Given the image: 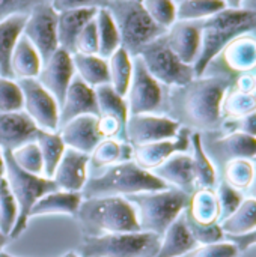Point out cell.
Returning a JSON list of instances; mask_svg holds the SVG:
<instances>
[{
	"instance_id": "obj_1",
	"label": "cell",
	"mask_w": 256,
	"mask_h": 257,
	"mask_svg": "<svg viewBox=\"0 0 256 257\" xmlns=\"http://www.w3.org/2000/svg\"><path fill=\"white\" fill-rule=\"evenodd\" d=\"M231 86L225 77H198L187 86L174 87L172 105L189 125L211 131L222 123V102Z\"/></svg>"
},
{
	"instance_id": "obj_2",
	"label": "cell",
	"mask_w": 256,
	"mask_h": 257,
	"mask_svg": "<svg viewBox=\"0 0 256 257\" xmlns=\"http://www.w3.org/2000/svg\"><path fill=\"white\" fill-rule=\"evenodd\" d=\"M256 29V14L247 9H223L201 21V50L193 65L195 75L202 77L210 63L235 38Z\"/></svg>"
},
{
	"instance_id": "obj_3",
	"label": "cell",
	"mask_w": 256,
	"mask_h": 257,
	"mask_svg": "<svg viewBox=\"0 0 256 257\" xmlns=\"http://www.w3.org/2000/svg\"><path fill=\"white\" fill-rule=\"evenodd\" d=\"M75 220L83 236L140 232L134 206L121 196L83 199Z\"/></svg>"
},
{
	"instance_id": "obj_4",
	"label": "cell",
	"mask_w": 256,
	"mask_h": 257,
	"mask_svg": "<svg viewBox=\"0 0 256 257\" xmlns=\"http://www.w3.org/2000/svg\"><path fill=\"white\" fill-rule=\"evenodd\" d=\"M170 188L166 182L157 178L152 172L140 169L134 161L119 163L107 167L103 175L86 181L81 196L83 199L94 197H128L140 193L163 191Z\"/></svg>"
},
{
	"instance_id": "obj_5",
	"label": "cell",
	"mask_w": 256,
	"mask_h": 257,
	"mask_svg": "<svg viewBox=\"0 0 256 257\" xmlns=\"http://www.w3.org/2000/svg\"><path fill=\"white\" fill-rule=\"evenodd\" d=\"M125 199L136 209L140 230L163 236L166 229L187 209L190 194L170 187L163 191L140 193Z\"/></svg>"
},
{
	"instance_id": "obj_6",
	"label": "cell",
	"mask_w": 256,
	"mask_h": 257,
	"mask_svg": "<svg viewBox=\"0 0 256 257\" xmlns=\"http://www.w3.org/2000/svg\"><path fill=\"white\" fill-rule=\"evenodd\" d=\"M106 9L110 12L121 38V47L137 56L149 42L167 33L146 14L142 3L137 0H109Z\"/></svg>"
},
{
	"instance_id": "obj_7",
	"label": "cell",
	"mask_w": 256,
	"mask_h": 257,
	"mask_svg": "<svg viewBox=\"0 0 256 257\" xmlns=\"http://www.w3.org/2000/svg\"><path fill=\"white\" fill-rule=\"evenodd\" d=\"M3 157H5V178L8 181L11 193L18 206V218L9 238L17 239L27 229V224L30 220L29 215H30V209L33 208V205L42 196L57 191L59 188L53 179L44 178L39 175H32L20 169L17 163L14 161L11 151L3 149Z\"/></svg>"
},
{
	"instance_id": "obj_8",
	"label": "cell",
	"mask_w": 256,
	"mask_h": 257,
	"mask_svg": "<svg viewBox=\"0 0 256 257\" xmlns=\"http://www.w3.org/2000/svg\"><path fill=\"white\" fill-rule=\"evenodd\" d=\"M161 236L149 232L83 236L77 248L80 257H157Z\"/></svg>"
},
{
	"instance_id": "obj_9",
	"label": "cell",
	"mask_w": 256,
	"mask_h": 257,
	"mask_svg": "<svg viewBox=\"0 0 256 257\" xmlns=\"http://www.w3.org/2000/svg\"><path fill=\"white\" fill-rule=\"evenodd\" d=\"M145 63L148 72L167 87H183L196 78L192 65L181 62L169 48L164 35L145 45L137 54Z\"/></svg>"
},
{
	"instance_id": "obj_10",
	"label": "cell",
	"mask_w": 256,
	"mask_h": 257,
	"mask_svg": "<svg viewBox=\"0 0 256 257\" xmlns=\"http://www.w3.org/2000/svg\"><path fill=\"white\" fill-rule=\"evenodd\" d=\"M125 99L130 116L157 114L164 104L163 86L148 72L139 56L133 57V74Z\"/></svg>"
},
{
	"instance_id": "obj_11",
	"label": "cell",
	"mask_w": 256,
	"mask_h": 257,
	"mask_svg": "<svg viewBox=\"0 0 256 257\" xmlns=\"http://www.w3.org/2000/svg\"><path fill=\"white\" fill-rule=\"evenodd\" d=\"M57 14L50 2L36 5L29 14L23 29V36L36 48L42 63L59 48Z\"/></svg>"
},
{
	"instance_id": "obj_12",
	"label": "cell",
	"mask_w": 256,
	"mask_h": 257,
	"mask_svg": "<svg viewBox=\"0 0 256 257\" xmlns=\"http://www.w3.org/2000/svg\"><path fill=\"white\" fill-rule=\"evenodd\" d=\"M23 92V110L39 130L59 131V104L36 78L17 80Z\"/></svg>"
},
{
	"instance_id": "obj_13",
	"label": "cell",
	"mask_w": 256,
	"mask_h": 257,
	"mask_svg": "<svg viewBox=\"0 0 256 257\" xmlns=\"http://www.w3.org/2000/svg\"><path fill=\"white\" fill-rule=\"evenodd\" d=\"M181 126L177 119L169 116L131 114L127 120L125 136L131 146H140L175 139Z\"/></svg>"
},
{
	"instance_id": "obj_14",
	"label": "cell",
	"mask_w": 256,
	"mask_h": 257,
	"mask_svg": "<svg viewBox=\"0 0 256 257\" xmlns=\"http://www.w3.org/2000/svg\"><path fill=\"white\" fill-rule=\"evenodd\" d=\"M74 75L75 71L72 65V54L62 48H57L53 56L42 63L36 80L45 90L53 95L60 107Z\"/></svg>"
},
{
	"instance_id": "obj_15",
	"label": "cell",
	"mask_w": 256,
	"mask_h": 257,
	"mask_svg": "<svg viewBox=\"0 0 256 257\" xmlns=\"http://www.w3.org/2000/svg\"><path fill=\"white\" fill-rule=\"evenodd\" d=\"M190 139H192V131L187 126H181L175 139L133 146V161L140 169L152 172L172 155L189 152Z\"/></svg>"
},
{
	"instance_id": "obj_16",
	"label": "cell",
	"mask_w": 256,
	"mask_h": 257,
	"mask_svg": "<svg viewBox=\"0 0 256 257\" xmlns=\"http://www.w3.org/2000/svg\"><path fill=\"white\" fill-rule=\"evenodd\" d=\"M84 114L100 116L95 89L88 86L78 75H74L59 110V128L66 122Z\"/></svg>"
},
{
	"instance_id": "obj_17",
	"label": "cell",
	"mask_w": 256,
	"mask_h": 257,
	"mask_svg": "<svg viewBox=\"0 0 256 257\" xmlns=\"http://www.w3.org/2000/svg\"><path fill=\"white\" fill-rule=\"evenodd\" d=\"M88 167H89L88 154L66 148L51 179L62 191L81 193L88 181Z\"/></svg>"
},
{
	"instance_id": "obj_18",
	"label": "cell",
	"mask_w": 256,
	"mask_h": 257,
	"mask_svg": "<svg viewBox=\"0 0 256 257\" xmlns=\"http://www.w3.org/2000/svg\"><path fill=\"white\" fill-rule=\"evenodd\" d=\"M164 38L181 62L195 65L201 50V21H175Z\"/></svg>"
},
{
	"instance_id": "obj_19",
	"label": "cell",
	"mask_w": 256,
	"mask_h": 257,
	"mask_svg": "<svg viewBox=\"0 0 256 257\" xmlns=\"http://www.w3.org/2000/svg\"><path fill=\"white\" fill-rule=\"evenodd\" d=\"M59 134L66 148L91 154L103 140L98 133V116H78L59 128Z\"/></svg>"
},
{
	"instance_id": "obj_20",
	"label": "cell",
	"mask_w": 256,
	"mask_h": 257,
	"mask_svg": "<svg viewBox=\"0 0 256 257\" xmlns=\"http://www.w3.org/2000/svg\"><path fill=\"white\" fill-rule=\"evenodd\" d=\"M38 130L24 110L0 114V148L14 151L26 143L35 142Z\"/></svg>"
},
{
	"instance_id": "obj_21",
	"label": "cell",
	"mask_w": 256,
	"mask_h": 257,
	"mask_svg": "<svg viewBox=\"0 0 256 257\" xmlns=\"http://www.w3.org/2000/svg\"><path fill=\"white\" fill-rule=\"evenodd\" d=\"M152 173L172 188H178L187 194L195 190V169L192 155L187 152L175 154L163 164L152 170Z\"/></svg>"
},
{
	"instance_id": "obj_22",
	"label": "cell",
	"mask_w": 256,
	"mask_h": 257,
	"mask_svg": "<svg viewBox=\"0 0 256 257\" xmlns=\"http://www.w3.org/2000/svg\"><path fill=\"white\" fill-rule=\"evenodd\" d=\"M98 9L97 8H84V9H71L57 14V39L59 48L74 54L75 41L83 27L95 18Z\"/></svg>"
},
{
	"instance_id": "obj_23",
	"label": "cell",
	"mask_w": 256,
	"mask_h": 257,
	"mask_svg": "<svg viewBox=\"0 0 256 257\" xmlns=\"http://www.w3.org/2000/svg\"><path fill=\"white\" fill-rule=\"evenodd\" d=\"M81 202H83L81 193H69V191L57 190L42 196L30 209L29 218L45 217V215H68L75 218Z\"/></svg>"
},
{
	"instance_id": "obj_24",
	"label": "cell",
	"mask_w": 256,
	"mask_h": 257,
	"mask_svg": "<svg viewBox=\"0 0 256 257\" xmlns=\"http://www.w3.org/2000/svg\"><path fill=\"white\" fill-rule=\"evenodd\" d=\"M196 247L198 242L193 238L183 212L163 233L157 257H183Z\"/></svg>"
},
{
	"instance_id": "obj_25",
	"label": "cell",
	"mask_w": 256,
	"mask_h": 257,
	"mask_svg": "<svg viewBox=\"0 0 256 257\" xmlns=\"http://www.w3.org/2000/svg\"><path fill=\"white\" fill-rule=\"evenodd\" d=\"M9 68L14 80L36 78L42 68V60L39 53L23 35L20 36V39L14 47Z\"/></svg>"
},
{
	"instance_id": "obj_26",
	"label": "cell",
	"mask_w": 256,
	"mask_h": 257,
	"mask_svg": "<svg viewBox=\"0 0 256 257\" xmlns=\"http://www.w3.org/2000/svg\"><path fill=\"white\" fill-rule=\"evenodd\" d=\"M26 20L27 14H17L0 21V77L12 78L9 62L14 47L23 35Z\"/></svg>"
},
{
	"instance_id": "obj_27",
	"label": "cell",
	"mask_w": 256,
	"mask_h": 257,
	"mask_svg": "<svg viewBox=\"0 0 256 257\" xmlns=\"http://www.w3.org/2000/svg\"><path fill=\"white\" fill-rule=\"evenodd\" d=\"M225 63L237 72H249L256 68V39L241 35L232 39L222 51Z\"/></svg>"
},
{
	"instance_id": "obj_28",
	"label": "cell",
	"mask_w": 256,
	"mask_h": 257,
	"mask_svg": "<svg viewBox=\"0 0 256 257\" xmlns=\"http://www.w3.org/2000/svg\"><path fill=\"white\" fill-rule=\"evenodd\" d=\"M190 149H192V160L195 169V188L214 190L217 184V173L214 164L211 163L208 154L204 149L201 133H192Z\"/></svg>"
},
{
	"instance_id": "obj_29",
	"label": "cell",
	"mask_w": 256,
	"mask_h": 257,
	"mask_svg": "<svg viewBox=\"0 0 256 257\" xmlns=\"http://www.w3.org/2000/svg\"><path fill=\"white\" fill-rule=\"evenodd\" d=\"M186 214L199 224H216L220 221V206L214 190L199 188L190 194Z\"/></svg>"
},
{
	"instance_id": "obj_30",
	"label": "cell",
	"mask_w": 256,
	"mask_h": 257,
	"mask_svg": "<svg viewBox=\"0 0 256 257\" xmlns=\"http://www.w3.org/2000/svg\"><path fill=\"white\" fill-rule=\"evenodd\" d=\"M72 65L75 75H78L88 86L98 87L109 84V63L98 54H72Z\"/></svg>"
},
{
	"instance_id": "obj_31",
	"label": "cell",
	"mask_w": 256,
	"mask_h": 257,
	"mask_svg": "<svg viewBox=\"0 0 256 257\" xmlns=\"http://www.w3.org/2000/svg\"><path fill=\"white\" fill-rule=\"evenodd\" d=\"M41 155H42V161H44V178H53V173L59 164V161L63 157V152L66 149L59 131L57 133H50V131H44V130H38L36 139H35Z\"/></svg>"
},
{
	"instance_id": "obj_32",
	"label": "cell",
	"mask_w": 256,
	"mask_h": 257,
	"mask_svg": "<svg viewBox=\"0 0 256 257\" xmlns=\"http://www.w3.org/2000/svg\"><path fill=\"white\" fill-rule=\"evenodd\" d=\"M220 227L226 236H241L250 233L256 229V200L255 199H244L237 211L228 217L226 220L220 221Z\"/></svg>"
},
{
	"instance_id": "obj_33",
	"label": "cell",
	"mask_w": 256,
	"mask_h": 257,
	"mask_svg": "<svg viewBox=\"0 0 256 257\" xmlns=\"http://www.w3.org/2000/svg\"><path fill=\"white\" fill-rule=\"evenodd\" d=\"M109 84L121 96L127 95L131 74H133V57L122 47L118 48L109 59Z\"/></svg>"
},
{
	"instance_id": "obj_34",
	"label": "cell",
	"mask_w": 256,
	"mask_h": 257,
	"mask_svg": "<svg viewBox=\"0 0 256 257\" xmlns=\"http://www.w3.org/2000/svg\"><path fill=\"white\" fill-rule=\"evenodd\" d=\"M97 35H98V56L109 59L118 48H121V38L118 27L106 8H100L95 15Z\"/></svg>"
},
{
	"instance_id": "obj_35",
	"label": "cell",
	"mask_w": 256,
	"mask_h": 257,
	"mask_svg": "<svg viewBox=\"0 0 256 257\" xmlns=\"http://www.w3.org/2000/svg\"><path fill=\"white\" fill-rule=\"evenodd\" d=\"M95 96H97L100 116L115 117L116 120L122 123V126H127L130 113H128L125 96H121L119 93H116L110 84H103V86L95 87Z\"/></svg>"
},
{
	"instance_id": "obj_36",
	"label": "cell",
	"mask_w": 256,
	"mask_h": 257,
	"mask_svg": "<svg viewBox=\"0 0 256 257\" xmlns=\"http://www.w3.org/2000/svg\"><path fill=\"white\" fill-rule=\"evenodd\" d=\"M223 9V0H184L177 5V21H204Z\"/></svg>"
},
{
	"instance_id": "obj_37",
	"label": "cell",
	"mask_w": 256,
	"mask_h": 257,
	"mask_svg": "<svg viewBox=\"0 0 256 257\" xmlns=\"http://www.w3.org/2000/svg\"><path fill=\"white\" fill-rule=\"evenodd\" d=\"M225 154L234 158L250 160L256 158V137L243 134V133H228L223 139L217 142Z\"/></svg>"
},
{
	"instance_id": "obj_38",
	"label": "cell",
	"mask_w": 256,
	"mask_h": 257,
	"mask_svg": "<svg viewBox=\"0 0 256 257\" xmlns=\"http://www.w3.org/2000/svg\"><path fill=\"white\" fill-rule=\"evenodd\" d=\"M256 111V95L244 92H231L226 93L222 102V116H228L232 119L243 117L249 113Z\"/></svg>"
},
{
	"instance_id": "obj_39",
	"label": "cell",
	"mask_w": 256,
	"mask_h": 257,
	"mask_svg": "<svg viewBox=\"0 0 256 257\" xmlns=\"http://www.w3.org/2000/svg\"><path fill=\"white\" fill-rule=\"evenodd\" d=\"M255 176V166L249 160H229L225 169V181L235 190H246Z\"/></svg>"
},
{
	"instance_id": "obj_40",
	"label": "cell",
	"mask_w": 256,
	"mask_h": 257,
	"mask_svg": "<svg viewBox=\"0 0 256 257\" xmlns=\"http://www.w3.org/2000/svg\"><path fill=\"white\" fill-rule=\"evenodd\" d=\"M18 218V206L11 193L6 178L0 179V230L6 236L11 235Z\"/></svg>"
},
{
	"instance_id": "obj_41",
	"label": "cell",
	"mask_w": 256,
	"mask_h": 257,
	"mask_svg": "<svg viewBox=\"0 0 256 257\" xmlns=\"http://www.w3.org/2000/svg\"><path fill=\"white\" fill-rule=\"evenodd\" d=\"M121 140L103 139L97 148L89 154V164L94 169H107L113 164H119Z\"/></svg>"
},
{
	"instance_id": "obj_42",
	"label": "cell",
	"mask_w": 256,
	"mask_h": 257,
	"mask_svg": "<svg viewBox=\"0 0 256 257\" xmlns=\"http://www.w3.org/2000/svg\"><path fill=\"white\" fill-rule=\"evenodd\" d=\"M12 152V158L17 163V166L32 175H39L42 176L44 173V161H42V155L41 151L36 145V142H30L26 143Z\"/></svg>"
},
{
	"instance_id": "obj_43",
	"label": "cell",
	"mask_w": 256,
	"mask_h": 257,
	"mask_svg": "<svg viewBox=\"0 0 256 257\" xmlns=\"http://www.w3.org/2000/svg\"><path fill=\"white\" fill-rule=\"evenodd\" d=\"M146 14L155 24L169 30L177 21V3L174 0H140Z\"/></svg>"
},
{
	"instance_id": "obj_44",
	"label": "cell",
	"mask_w": 256,
	"mask_h": 257,
	"mask_svg": "<svg viewBox=\"0 0 256 257\" xmlns=\"http://www.w3.org/2000/svg\"><path fill=\"white\" fill-rule=\"evenodd\" d=\"M23 110V92L14 78L0 77V114Z\"/></svg>"
},
{
	"instance_id": "obj_45",
	"label": "cell",
	"mask_w": 256,
	"mask_h": 257,
	"mask_svg": "<svg viewBox=\"0 0 256 257\" xmlns=\"http://www.w3.org/2000/svg\"><path fill=\"white\" fill-rule=\"evenodd\" d=\"M216 196H217L219 206H220V221L231 217L237 211V208L241 205V202L244 200L240 190H235L226 181L219 184V187L216 190Z\"/></svg>"
},
{
	"instance_id": "obj_46",
	"label": "cell",
	"mask_w": 256,
	"mask_h": 257,
	"mask_svg": "<svg viewBox=\"0 0 256 257\" xmlns=\"http://www.w3.org/2000/svg\"><path fill=\"white\" fill-rule=\"evenodd\" d=\"M184 217H186V223L193 235V238L196 239L198 245H207V244H216L220 241H225V233L220 227V223L216 224H199L196 221H193L184 211Z\"/></svg>"
},
{
	"instance_id": "obj_47",
	"label": "cell",
	"mask_w": 256,
	"mask_h": 257,
	"mask_svg": "<svg viewBox=\"0 0 256 257\" xmlns=\"http://www.w3.org/2000/svg\"><path fill=\"white\" fill-rule=\"evenodd\" d=\"M241 251L238 247L225 239L216 244H207V245H198L195 250L187 253L183 257H240Z\"/></svg>"
},
{
	"instance_id": "obj_48",
	"label": "cell",
	"mask_w": 256,
	"mask_h": 257,
	"mask_svg": "<svg viewBox=\"0 0 256 257\" xmlns=\"http://www.w3.org/2000/svg\"><path fill=\"white\" fill-rule=\"evenodd\" d=\"M80 54H98V35H97V23L95 18L91 20L75 41V51Z\"/></svg>"
},
{
	"instance_id": "obj_49",
	"label": "cell",
	"mask_w": 256,
	"mask_h": 257,
	"mask_svg": "<svg viewBox=\"0 0 256 257\" xmlns=\"http://www.w3.org/2000/svg\"><path fill=\"white\" fill-rule=\"evenodd\" d=\"M50 0H0V21L17 14H29L36 5Z\"/></svg>"
},
{
	"instance_id": "obj_50",
	"label": "cell",
	"mask_w": 256,
	"mask_h": 257,
	"mask_svg": "<svg viewBox=\"0 0 256 257\" xmlns=\"http://www.w3.org/2000/svg\"><path fill=\"white\" fill-rule=\"evenodd\" d=\"M223 128L228 133H243L256 137V111L238 119H229L226 123H223Z\"/></svg>"
},
{
	"instance_id": "obj_51",
	"label": "cell",
	"mask_w": 256,
	"mask_h": 257,
	"mask_svg": "<svg viewBox=\"0 0 256 257\" xmlns=\"http://www.w3.org/2000/svg\"><path fill=\"white\" fill-rule=\"evenodd\" d=\"M109 0H50L56 12L71 11V9H84V8H106Z\"/></svg>"
},
{
	"instance_id": "obj_52",
	"label": "cell",
	"mask_w": 256,
	"mask_h": 257,
	"mask_svg": "<svg viewBox=\"0 0 256 257\" xmlns=\"http://www.w3.org/2000/svg\"><path fill=\"white\" fill-rule=\"evenodd\" d=\"M225 239L234 242V244L238 247V250L243 253V251H246L247 248L256 245V229L255 230H252L250 233H246V235H241V236H226Z\"/></svg>"
},
{
	"instance_id": "obj_53",
	"label": "cell",
	"mask_w": 256,
	"mask_h": 257,
	"mask_svg": "<svg viewBox=\"0 0 256 257\" xmlns=\"http://www.w3.org/2000/svg\"><path fill=\"white\" fill-rule=\"evenodd\" d=\"M237 90L244 93H253L255 92V78L249 74H243L237 80Z\"/></svg>"
},
{
	"instance_id": "obj_54",
	"label": "cell",
	"mask_w": 256,
	"mask_h": 257,
	"mask_svg": "<svg viewBox=\"0 0 256 257\" xmlns=\"http://www.w3.org/2000/svg\"><path fill=\"white\" fill-rule=\"evenodd\" d=\"M246 191H247V194H249V197L250 199H255L256 200V166H255V176H253V181L250 182V185L246 188Z\"/></svg>"
},
{
	"instance_id": "obj_55",
	"label": "cell",
	"mask_w": 256,
	"mask_h": 257,
	"mask_svg": "<svg viewBox=\"0 0 256 257\" xmlns=\"http://www.w3.org/2000/svg\"><path fill=\"white\" fill-rule=\"evenodd\" d=\"M223 2H225L226 8H229V9H240L243 6L244 0H223Z\"/></svg>"
},
{
	"instance_id": "obj_56",
	"label": "cell",
	"mask_w": 256,
	"mask_h": 257,
	"mask_svg": "<svg viewBox=\"0 0 256 257\" xmlns=\"http://www.w3.org/2000/svg\"><path fill=\"white\" fill-rule=\"evenodd\" d=\"M243 9H247V11H252L256 14V0H244L243 2Z\"/></svg>"
},
{
	"instance_id": "obj_57",
	"label": "cell",
	"mask_w": 256,
	"mask_h": 257,
	"mask_svg": "<svg viewBox=\"0 0 256 257\" xmlns=\"http://www.w3.org/2000/svg\"><path fill=\"white\" fill-rule=\"evenodd\" d=\"M9 236H6L5 233H2V230H0V253L3 251V248L8 245V242H9Z\"/></svg>"
},
{
	"instance_id": "obj_58",
	"label": "cell",
	"mask_w": 256,
	"mask_h": 257,
	"mask_svg": "<svg viewBox=\"0 0 256 257\" xmlns=\"http://www.w3.org/2000/svg\"><path fill=\"white\" fill-rule=\"evenodd\" d=\"M5 178V157H3V149L0 148V179Z\"/></svg>"
},
{
	"instance_id": "obj_59",
	"label": "cell",
	"mask_w": 256,
	"mask_h": 257,
	"mask_svg": "<svg viewBox=\"0 0 256 257\" xmlns=\"http://www.w3.org/2000/svg\"><path fill=\"white\" fill-rule=\"evenodd\" d=\"M62 257H80V256H78L75 251H68V253H65Z\"/></svg>"
},
{
	"instance_id": "obj_60",
	"label": "cell",
	"mask_w": 256,
	"mask_h": 257,
	"mask_svg": "<svg viewBox=\"0 0 256 257\" xmlns=\"http://www.w3.org/2000/svg\"><path fill=\"white\" fill-rule=\"evenodd\" d=\"M0 257H17V256H12V254H9V253H5V251H2V253H0Z\"/></svg>"
},
{
	"instance_id": "obj_61",
	"label": "cell",
	"mask_w": 256,
	"mask_h": 257,
	"mask_svg": "<svg viewBox=\"0 0 256 257\" xmlns=\"http://www.w3.org/2000/svg\"><path fill=\"white\" fill-rule=\"evenodd\" d=\"M174 2H175L177 5H180V3H181V2H184V0H174Z\"/></svg>"
},
{
	"instance_id": "obj_62",
	"label": "cell",
	"mask_w": 256,
	"mask_h": 257,
	"mask_svg": "<svg viewBox=\"0 0 256 257\" xmlns=\"http://www.w3.org/2000/svg\"><path fill=\"white\" fill-rule=\"evenodd\" d=\"M253 78H255V92H256V75H255V77H253Z\"/></svg>"
},
{
	"instance_id": "obj_63",
	"label": "cell",
	"mask_w": 256,
	"mask_h": 257,
	"mask_svg": "<svg viewBox=\"0 0 256 257\" xmlns=\"http://www.w3.org/2000/svg\"><path fill=\"white\" fill-rule=\"evenodd\" d=\"M137 2H140V0H137Z\"/></svg>"
}]
</instances>
